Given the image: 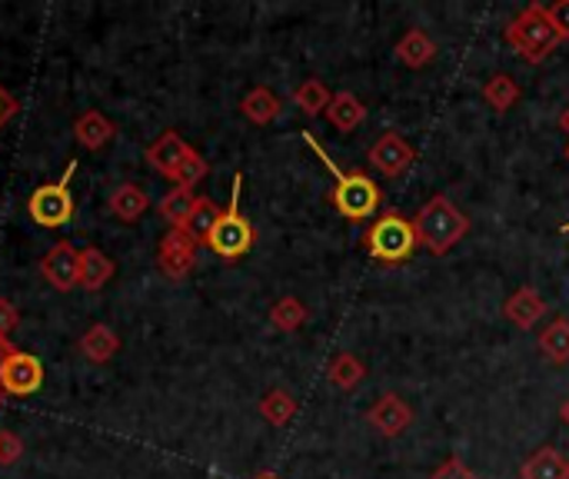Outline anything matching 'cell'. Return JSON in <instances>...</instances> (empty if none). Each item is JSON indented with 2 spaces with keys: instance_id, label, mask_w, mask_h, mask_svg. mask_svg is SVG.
<instances>
[{
  "instance_id": "4dcf8cb0",
  "label": "cell",
  "mask_w": 569,
  "mask_h": 479,
  "mask_svg": "<svg viewBox=\"0 0 569 479\" xmlns=\"http://www.w3.org/2000/svg\"><path fill=\"white\" fill-rule=\"evenodd\" d=\"M23 457V443L17 433L10 430H0V467H13L17 460Z\"/></svg>"
},
{
  "instance_id": "484cf974",
  "label": "cell",
  "mask_w": 569,
  "mask_h": 479,
  "mask_svg": "<svg viewBox=\"0 0 569 479\" xmlns=\"http://www.w3.org/2000/svg\"><path fill=\"white\" fill-rule=\"evenodd\" d=\"M217 217H220V207H217L210 197H197V203H193V210L187 213V220H183V227H180V230H187L197 243H203V240L210 237V230H213Z\"/></svg>"
},
{
  "instance_id": "ba28073f",
  "label": "cell",
  "mask_w": 569,
  "mask_h": 479,
  "mask_svg": "<svg viewBox=\"0 0 569 479\" xmlns=\"http://www.w3.org/2000/svg\"><path fill=\"white\" fill-rule=\"evenodd\" d=\"M367 160L373 163V170H380L383 177H403L413 163H417V150L407 143V137L403 133H397V130H387L373 147H370V153H367Z\"/></svg>"
},
{
  "instance_id": "f546056e",
  "label": "cell",
  "mask_w": 569,
  "mask_h": 479,
  "mask_svg": "<svg viewBox=\"0 0 569 479\" xmlns=\"http://www.w3.org/2000/svg\"><path fill=\"white\" fill-rule=\"evenodd\" d=\"M210 173V163L190 147V153L183 157V163H180V170H177V177H173V187H187V190H193L203 177Z\"/></svg>"
},
{
  "instance_id": "4316f807",
  "label": "cell",
  "mask_w": 569,
  "mask_h": 479,
  "mask_svg": "<svg viewBox=\"0 0 569 479\" xmlns=\"http://www.w3.org/2000/svg\"><path fill=\"white\" fill-rule=\"evenodd\" d=\"M260 417L270 423V427H287L293 417H297V397L287 393V390H270L263 400H260Z\"/></svg>"
},
{
  "instance_id": "6da1fadb",
  "label": "cell",
  "mask_w": 569,
  "mask_h": 479,
  "mask_svg": "<svg viewBox=\"0 0 569 479\" xmlns=\"http://www.w3.org/2000/svg\"><path fill=\"white\" fill-rule=\"evenodd\" d=\"M303 143L317 153V160H320V163L330 170V177H333L330 203L337 207V213H340L343 220H353V223L370 220V217L380 210V203H383V193H380L377 180H373L370 173H363V170H343V167H337L333 157L320 147V140H317L310 130H303Z\"/></svg>"
},
{
  "instance_id": "4fadbf2b",
  "label": "cell",
  "mask_w": 569,
  "mask_h": 479,
  "mask_svg": "<svg viewBox=\"0 0 569 479\" xmlns=\"http://www.w3.org/2000/svg\"><path fill=\"white\" fill-rule=\"evenodd\" d=\"M503 317L517 327V330H533L543 317H547V300L537 293V287H520L517 293H510V300L503 303Z\"/></svg>"
},
{
  "instance_id": "f35d334b",
  "label": "cell",
  "mask_w": 569,
  "mask_h": 479,
  "mask_svg": "<svg viewBox=\"0 0 569 479\" xmlns=\"http://www.w3.org/2000/svg\"><path fill=\"white\" fill-rule=\"evenodd\" d=\"M253 479H277L273 473H260V477H253Z\"/></svg>"
},
{
  "instance_id": "8992f818",
  "label": "cell",
  "mask_w": 569,
  "mask_h": 479,
  "mask_svg": "<svg viewBox=\"0 0 569 479\" xmlns=\"http://www.w3.org/2000/svg\"><path fill=\"white\" fill-rule=\"evenodd\" d=\"M77 173V160L67 163L63 177L57 183H40L30 197H27V213L33 217V223L57 230L63 223H70L73 217V193H70V180Z\"/></svg>"
},
{
  "instance_id": "5bb4252c",
  "label": "cell",
  "mask_w": 569,
  "mask_h": 479,
  "mask_svg": "<svg viewBox=\"0 0 569 479\" xmlns=\"http://www.w3.org/2000/svg\"><path fill=\"white\" fill-rule=\"evenodd\" d=\"M117 133V123L110 117H103L100 110H83L77 120H73V140L83 147V150H103Z\"/></svg>"
},
{
  "instance_id": "d590c367",
  "label": "cell",
  "mask_w": 569,
  "mask_h": 479,
  "mask_svg": "<svg viewBox=\"0 0 569 479\" xmlns=\"http://www.w3.org/2000/svg\"><path fill=\"white\" fill-rule=\"evenodd\" d=\"M13 350H17V347H13L7 337H0V373H3V363H7V357H10ZM3 400H7V397H3V390H0V403H3Z\"/></svg>"
},
{
  "instance_id": "7c38bea8",
  "label": "cell",
  "mask_w": 569,
  "mask_h": 479,
  "mask_svg": "<svg viewBox=\"0 0 569 479\" xmlns=\"http://www.w3.org/2000/svg\"><path fill=\"white\" fill-rule=\"evenodd\" d=\"M187 153H190V143H187L177 130H163V133L147 147V163H150L160 177L173 180Z\"/></svg>"
},
{
  "instance_id": "e0dca14e",
  "label": "cell",
  "mask_w": 569,
  "mask_h": 479,
  "mask_svg": "<svg viewBox=\"0 0 569 479\" xmlns=\"http://www.w3.org/2000/svg\"><path fill=\"white\" fill-rule=\"evenodd\" d=\"M327 120L340 130V133H353L363 120H367V107L357 93L350 90H340L333 93L330 107H327Z\"/></svg>"
},
{
  "instance_id": "d4e9b609",
  "label": "cell",
  "mask_w": 569,
  "mask_h": 479,
  "mask_svg": "<svg viewBox=\"0 0 569 479\" xmlns=\"http://www.w3.org/2000/svg\"><path fill=\"white\" fill-rule=\"evenodd\" d=\"M540 353L553 363L563 367L569 363V320H553L543 333H540Z\"/></svg>"
},
{
  "instance_id": "74e56055",
  "label": "cell",
  "mask_w": 569,
  "mask_h": 479,
  "mask_svg": "<svg viewBox=\"0 0 569 479\" xmlns=\"http://www.w3.org/2000/svg\"><path fill=\"white\" fill-rule=\"evenodd\" d=\"M560 127H563V130H567V133H569V107H567V110H563V113H560Z\"/></svg>"
},
{
  "instance_id": "1f68e13d",
  "label": "cell",
  "mask_w": 569,
  "mask_h": 479,
  "mask_svg": "<svg viewBox=\"0 0 569 479\" xmlns=\"http://www.w3.org/2000/svg\"><path fill=\"white\" fill-rule=\"evenodd\" d=\"M430 479H477V473H473L460 457H450V460H443V463L433 470V477Z\"/></svg>"
},
{
  "instance_id": "277c9868",
  "label": "cell",
  "mask_w": 569,
  "mask_h": 479,
  "mask_svg": "<svg viewBox=\"0 0 569 479\" xmlns=\"http://www.w3.org/2000/svg\"><path fill=\"white\" fill-rule=\"evenodd\" d=\"M507 43L527 60V63H543L563 40L550 23V13L543 3H527L507 27Z\"/></svg>"
},
{
  "instance_id": "44dd1931",
  "label": "cell",
  "mask_w": 569,
  "mask_h": 479,
  "mask_svg": "<svg viewBox=\"0 0 569 479\" xmlns=\"http://www.w3.org/2000/svg\"><path fill=\"white\" fill-rule=\"evenodd\" d=\"M363 377H367V367H363V360L353 357V353H337V357L327 363V380H330V387H337V390H343V393L357 390V387L363 383Z\"/></svg>"
},
{
  "instance_id": "30bf717a",
  "label": "cell",
  "mask_w": 569,
  "mask_h": 479,
  "mask_svg": "<svg viewBox=\"0 0 569 479\" xmlns=\"http://www.w3.org/2000/svg\"><path fill=\"white\" fill-rule=\"evenodd\" d=\"M43 383V367L37 357L23 353V350H13L3 363V373H0V390L3 397H30L37 393Z\"/></svg>"
},
{
  "instance_id": "60d3db41",
  "label": "cell",
  "mask_w": 569,
  "mask_h": 479,
  "mask_svg": "<svg viewBox=\"0 0 569 479\" xmlns=\"http://www.w3.org/2000/svg\"><path fill=\"white\" fill-rule=\"evenodd\" d=\"M567 160H569V143H567Z\"/></svg>"
},
{
  "instance_id": "f1b7e54d",
  "label": "cell",
  "mask_w": 569,
  "mask_h": 479,
  "mask_svg": "<svg viewBox=\"0 0 569 479\" xmlns=\"http://www.w3.org/2000/svg\"><path fill=\"white\" fill-rule=\"evenodd\" d=\"M193 203H197V193H193V190L173 187V190L160 200V213H163V220H167L170 227H183V220H187V213L193 210Z\"/></svg>"
},
{
  "instance_id": "52a82bcc",
  "label": "cell",
  "mask_w": 569,
  "mask_h": 479,
  "mask_svg": "<svg viewBox=\"0 0 569 479\" xmlns=\"http://www.w3.org/2000/svg\"><path fill=\"white\" fill-rule=\"evenodd\" d=\"M197 250L200 243L180 230V227H170L163 237H160V247H157V267L167 280H187L190 270L197 267Z\"/></svg>"
},
{
  "instance_id": "83f0119b",
  "label": "cell",
  "mask_w": 569,
  "mask_h": 479,
  "mask_svg": "<svg viewBox=\"0 0 569 479\" xmlns=\"http://www.w3.org/2000/svg\"><path fill=\"white\" fill-rule=\"evenodd\" d=\"M307 307L297 300V297H280L273 307H270V323L280 330V333H297L303 323H307Z\"/></svg>"
},
{
  "instance_id": "e575fe53",
  "label": "cell",
  "mask_w": 569,
  "mask_h": 479,
  "mask_svg": "<svg viewBox=\"0 0 569 479\" xmlns=\"http://www.w3.org/2000/svg\"><path fill=\"white\" fill-rule=\"evenodd\" d=\"M17 110H20V103H17V100H13V93L0 83V130L17 117Z\"/></svg>"
},
{
  "instance_id": "ffe728a7",
  "label": "cell",
  "mask_w": 569,
  "mask_h": 479,
  "mask_svg": "<svg viewBox=\"0 0 569 479\" xmlns=\"http://www.w3.org/2000/svg\"><path fill=\"white\" fill-rule=\"evenodd\" d=\"M113 260L97 250V247H87L80 250V287L83 290H103L110 280H113Z\"/></svg>"
},
{
  "instance_id": "9c48e42d",
  "label": "cell",
  "mask_w": 569,
  "mask_h": 479,
  "mask_svg": "<svg viewBox=\"0 0 569 479\" xmlns=\"http://www.w3.org/2000/svg\"><path fill=\"white\" fill-rule=\"evenodd\" d=\"M40 277L60 293L80 287V253L73 250V243H67V240L53 243L40 260Z\"/></svg>"
},
{
  "instance_id": "2e32d148",
  "label": "cell",
  "mask_w": 569,
  "mask_h": 479,
  "mask_svg": "<svg viewBox=\"0 0 569 479\" xmlns=\"http://www.w3.org/2000/svg\"><path fill=\"white\" fill-rule=\"evenodd\" d=\"M150 210V197L140 183H117V190L110 193V213L120 223H137L143 213Z\"/></svg>"
},
{
  "instance_id": "7a4b0ae2",
  "label": "cell",
  "mask_w": 569,
  "mask_h": 479,
  "mask_svg": "<svg viewBox=\"0 0 569 479\" xmlns=\"http://www.w3.org/2000/svg\"><path fill=\"white\" fill-rule=\"evenodd\" d=\"M413 230L423 250H430L433 257H447L470 233V217L450 197L437 193L417 210Z\"/></svg>"
},
{
  "instance_id": "d6a6232c",
  "label": "cell",
  "mask_w": 569,
  "mask_h": 479,
  "mask_svg": "<svg viewBox=\"0 0 569 479\" xmlns=\"http://www.w3.org/2000/svg\"><path fill=\"white\" fill-rule=\"evenodd\" d=\"M547 13H550L553 30L560 33V40H569V0H557V3H550V7H547Z\"/></svg>"
},
{
  "instance_id": "7402d4cb",
  "label": "cell",
  "mask_w": 569,
  "mask_h": 479,
  "mask_svg": "<svg viewBox=\"0 0 569 479\" xmlns=\"http://www.w3.org/2000/svg\"><path fill=\"white\" fill-rule=\"evenodd\" d=\"M523 479H569V463L560 457V450L543 447L537 450L523 467H520Z\"/></svg>"
},
{
  "instance_id": "cb8c5ba5",
  "label": "cell",
  "mask_w": 569,
  "mask_h": 479,
  "mask_svg": "<svg viewBox=\"0 0 569 479\" xmlns=\"http://www.w3.org/2000/svg\"><path fill=\"white\" fill-rule=\"evenodd\" d=\"M330 100H333V93H330V90H327V83H323V80H317V77H307V80L293 90V103H297L307 117H320V113H327Z\"/></svg>"
},
{
  "instance_id": "5b68a950",
  "label": "cell",
  "mask_w": 569,
  "mask_h": 479,
  "mask_svg": "<svg viewBox=\"0 0 569 479\" xmlns=\"http://www.w3.org/2000/svg\"><path fill=\"white\" fill-rule=\"evenodd\" d=\"M417 247H420V240H417L413 220H407L400 210H387L363 233V250L377 263H387V267H397V263L410 260Z\"/></svg>"
},
{
  "instance_id": "ac0fdd59",
  "label": "cell",
  "mask_w": 569,
  "mask_h": 479,
  "mask_svg": "<svg viewBox=\"0 0 569 479\" xmlns=\"http://www.w3.org/2000/svg\"><path fill=\"white\" fill-rule=\"evenodd\" d=\"M80 353L90 360V363H97V367H103V363H110L113 357H117V350H120V337L107 327V323H93L83 337H80Z\"/></svg>"
},
{
  "instance_id": "8fae6325",
  "label": "cell",
  "mask_w": 569,
  "mask_h": 479,
  "mask_svg": "<svg viewBox=\"0 0 569 479\" xmlns=\"http://www.w3.org/2000/svg\"><path fill=\"white\" fill-rule=\"evenodd\" d=\"M367 423H370L380 437L397 440V437H403V433L413 427V410H410V403H407L400 393H383V397L370 407Z\"/></svg>"
},
{
  "instance_id": "d6986e66",
  "label": "cell",
  "mask_w": 569,
  "mask_h": 479,
  "mask_svg": "<svg viewBox=\"0 0 569 479\" xmlns=\"http://www.w3.org/2000/svg\"><path fill=\"white\" fill-rule=\"evenodd\" d=\"M280 110H283V103H280V97H277L270 87H253V90H247V97L240 100V113H243L250 123H257V127L273 123V120L280 117Z\"/></svg>"
},
{
  "instance_id": "9a60e30c",
  "label": "cell",
  "mask_w": 569,
  "mask_h": 479,
  "mask_svg": "<svg viewBox=\"0 0 569 479\" xmlns=\"http://www.w3.org/2000/svg\"><path fill=\"white\" fill-rule=\"evenodd\" d=\"M393 53H397V60H400L403 67H410V70H423L427 63H433V57H437V43H433V37H430L427 30L413 27V30H407V33L397 40Z\"/></svg>"
},
{
  "instance_id": "3957f363",
  "label": "cell",
  "mask_w": 569,
  "mask_h": 479,
  "mask_svg": "<svg viewBox=\"0 0 569 479\" xmlns=\"http://www.w3.org/2000/svg\"><path fill=\"white\" fill-rule=\"evenodd\" d=\"M240 193H243V173H233V187H230V203L220 210L210 237L203 240V247H210L220 260H240L243 253H250L257 230L253 223L240 213Z\"/></svg>"
},
{
  "instance_id": "836d02e7",
  "label": "cell",
  "mask_w": 569,
  "mask_h": 479,
  "mask_svg": "<svg viewBox=\"0 0 569 479\" xmlns=\"http://www.w3.org/2000/svg\"><path fill=\"white\" fill-rule=\"evenodd\" d=\"M17 323H20V310L7 297H0V337H10Z\"/></svg>"
},
{
  "instance_id": "8d00e7d4",
  "label": "cell",
  "mask_w": 569,
  "mask_h": 479,
  "mask_svg": "<svg viewBox=\"0 0 569 479\" xmlns=\"http://www.w3.org/2000/svg\"><path fill=\"white\" fill-rule=\"evenodd\" d=\"M560 420H563V423H567V427H569V397H567V400H563V407H560Z\"/></svg>"
},
{
  "instance_id": "ab89813d",
  "label": "cell",
  "mask_w": 569,
  "mask_h": 479,
  "mask_svg": "<svg viewBox=\"0 0 569 479\" xmlns=\"http://www.w3.org/2000/svg\"><path fill=\"white\" fill-rule=\"evenodd\" d=\"M563 233H569V223H567V227H563Z\"/></svg>"
},
{
  "instance_id": "603a6c76",
  "label": "cell",
  "mask_w": 569,
  "mask_h": 479,
  "mask_svg": "<svg viewBox=\"0 0 569 479\" xmlns=\"http://www.w3.org/2000/svg\"><path fill=\"white\" fill-rule=\"evenodd\" d=\"M520 97H523V90H520V83H517L510 73H493V77L483 83V100H487L497 113L513 110V107L520 103Z\"/></svg>"
}]
</instances>
